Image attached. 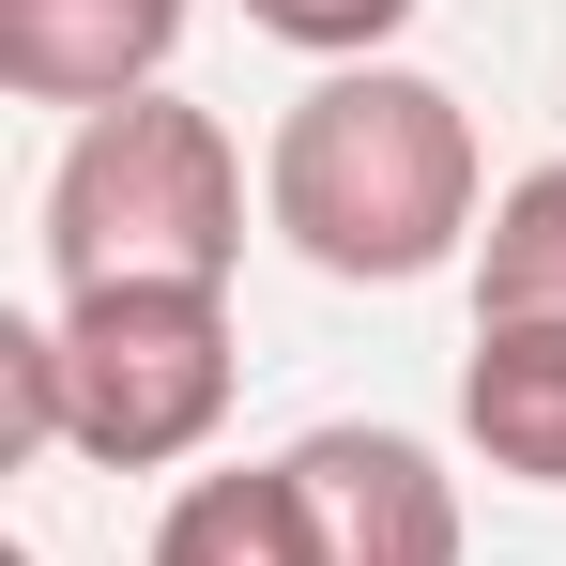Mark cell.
Listing matches in <instances>:
<instances>
[{"label":"cell","instance_id":"3","mask_svg":"<svg viewBox=\"0 0 566 566\" xmlns=\"http://www.w3.org/2000/svg\"><path fill=\"white\" fill-rule=\"evenodd\" d=\"M245 261V154L185 93L93 107L46 169V276L77 291H230Z\"/></svg>","mask_w":566,"mask_h":566},{"label":"cell","instance_id":"5","mask_svg":"<svg viewBox=\"0 0 566 566\" xmlns=\"http://www.w3.org/2000/svg\"><path fill=\"white\" fill-rule=\"evenodd\" d=\"M185 46V0H0V93L31 107H138Z\"/></svg>","mask_w":566,"mask_h":566},{"label":"cell","instance_id":"2","mask_svg":"<svg viewBox=\"0 0 566 566\" xmlns=\"http://www.w3.org/2000/svg\"><path fill=\"white\" fill-rule=\"evenodd\" d=\"M230 291H77L62 322H0L15 444H77L107 474H169L230 429Z\"/></svg>","mask_w":566,"mask_h":566},{"label":"cell","instance_id":"8","mask_svg":"<svg viewBox=\"0 0 566 566\" xmlns=\"http://www.w3.org/2000/svg\"><path fill=\"white\" fill-rule=\"evenodd\" d=\"M474 322H566V154L490 199V230H474Z\"/></svg>","mask_w":566,"mask_h":566},{"label":"cell","instance_id":"1","mask_svg":"<svg viewBox=\"0 0 566 566\" xmlns=\"http://www.w3.org/2000/svg\"><path fill=\"white\" fill-rule=\"evenodd\" d=\"M261 214L291 261L337 291H413L474 245V123L444 77L413 62H337L322 93H291L276 154H261Z\"/></svg>","mask_w":566,"mask_h":566},{"label":"cell","instance_id":"4","mask_svg":"<svg viewBox=\"0 0 566 566\" xmlns=\"http://www.w3.org/2000/svg\"><path fill=\"white\" fill-rule=\"evenodd\" d=\"M291 505L322 566H460V474L413 429H306L291 444Z\"/></svg>","mask_w":566,"mask_h":566},{"label":"cell","instance_id":"9","mask_svg":"<svg viewBox=\"0 0 566 566\" xmlns=\"http://www.w3.org/2000/svg\"><path fill=\"white\" fill-rule=\"evenodd\" d=\"M245 31H276L306 62H382V46L413 31V0H245Z\"/></svg>","mask_w":566,"mask_h":566},{"label":"cell","instance_id":"6","mask_svg":"<svg viewBox=\"0 0 566 566\" xmlns=\"http://www.w3.org/2000/svg\"><path fill=\"white\" fill-rule=\"evenodd\" d=\"M460 429L490 474L566 490V322H474L460 353Z\"/></svg>","mask_w":566,"mask_h":566},{"label":"cell","instance_id":"7","mask_svg":"<svg viewBox=\"0 0 566 566\" xmlns=\"http://www.w3.org/2000/svg\"><path fill=\"white\" fill-rule=\"evenodd\" d=\"M154 566H322L306 552V505H291V474H199L169 490V521H154Z\"/></svg>","mask_w":566,"mask_h":566}]
</instances>
